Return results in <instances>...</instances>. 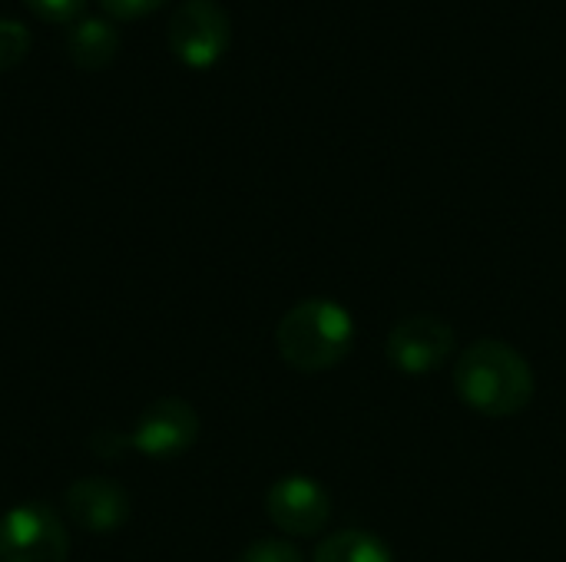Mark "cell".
Listing matches in <instances>:
<instances>
[{"instance_id":"cell-1","label":"cell","mask_w":566,"mask_h":562,"mask_svg":"<svg viewBox=\"0 0 566 562\" xmlns=\"http://www.w3.org/2000/svg\"><path fill=\"white\" fill-rule=\"evenodd\" d=\"M458 397L484 417H514L531 407L537 378L531 361L507 341L481 338L454 364Z\"/></svg>"},{"instance_id":"cell-2","label":"cell","mask_w":566,"mask_h":562,"mask_svg":"<svg viewBox=\"0 0 566 562\" xmlns=\"http://www.w3.org/2000/svg\"><path fill=\"white\" fill-rule=\"evenodd\" d=\"M355 318L332 298H305L289 308L275 328V348L282 361L302 374H322L338 368L355 348Z\"/></svg>"},{"instance_id":"cell-3","label":"cell","mask_w":566,"mask_h":562,"mask_svg":"<svg viewBox=\"0 0 566 562\" xmlns=\"http://www.w3.org/2000/svg\"><path fill=\"white\" fill-rule=\"evenodd\" d=\"M169 50L192 70L216 66L232 43V17L219 0H182L166 26Z\"/></svg>"},{"instance_id":"cell-4","label":"cell","mask_w":566,"mask_h":562,"mask_svg":"<svg viewBox=\"0 0 566 562\" xmlns=\"http://www.w3.org/2000/svg\"><path fill=\"white\" fill-rule=\"evenodd\" d=\"M70 533L46 503H20L0 517V562H66Z\"/></svg>"},{"instance_id":"cell-5","label":"cell","mask_w":566,"mask_h":562,"mask_svg":"<svg viewBox=\"0 0 566 562\" xmlns=\"http://www.w3.org/2000/svg\"><path fill=\"white\" fill-rule=\"evenodd\" d=\"M454 328L441 318V315H408L401 318L391 335H388V361L395 371L408 374V378H424L434 374L448 364V358L454 354Z\"/></svg>"},{"instance_id":"cell-6","label":"cell","mask_w":566,"mask_h":562,"mask_svg":"<svg viewBox=\"0 0 566 562\" xmlns=\"http://www.w3.org/2000/svg\"><path fill=\"white\" fill-rule=\"evenodd\" d=\"M129 437V447L149 460H176L199 437V414L182 397H159L139 417Z\"/></svg>"},{"instance_id":"cell-7","label":"cell","mask_w":566,"mask_h":562,"mask_svg":"<svg viewBox=\"0 0 566 562\" xmlns=\"http://www.w3.org/2000/svg\"><path fill=\"white\" fill-rule=\"evenodd\" d=\"M265 513L289 537H315L332 517V494L315 477L285 474L269 487Z\"/></svg>"},{"instance_id":"cell-8","label":"cell","mask_w":566,"mask_h":562,"mask_svg":"<svg viewBox=\"0 0 566 562\" xmlns=\"http://www.w3.org/2000/svg\"><path fill=\"white\" fill-rule=\"evenodd\" d=\"M63 507H66L70 520L93 537L116 533L133 513L129 494L106 477H83V480L70 484L63 494Z\"/></svg>"},{"instance_id":"cell-9","label":"cell","mask_w":566,"mask_h":562,"mask_svg":"<svg viewBox=\"0 0 566 562\" xmlns=\"http://www.w3.org/2000/svg\"><path fill=\"white\" fill-rule=\"evenodd\" d=\"M119 50V30L109 17H90L66 23V53L80 70H103Z\"/></svg>"},{"instance_id":"cell-10","label":"cell","mask_w":566,"mask_h":562,"mask_svg":"<svg viewBox=\"0 0 566 562\" xmlns=\"http://www.w3.org/2000/svg\"><path fill=\"white\" fill-rule=\"evenodd\" d=\"M312 562H395V553L368 530H338L318 543Z\"/></svg>"},{"instance_id":"cell-11","label":"cell","mask_w":566,"mask_h":562,"mask_svg":"<svg viewBox=\"0 0 566 562\" xmlns=\"http://www.w3.org/2000/svg\"><path fill=\"white\" fill-rule=\"evenodd\" d=\"M30 50V30L13 20V17H0V73L17 66Z\"/></svg>"},{"instance_id":"cell-12","label":"cell","mask_w":566,"mask_h":562,"mask_svg":"<svg viewBox=\"0 0 566 562\" xmlns=\"http://www.w3.org/2000/svg\"><path fill=\"white\" fill-rule=\"evenodd\" d=\"M239 562H305V556L289 540H259L239 556Z\"/></svg>"},{"instance_id":"cell-13","label":"cell","mask_w":566,"mask_h":562,"mask_svg":"<svg viewBox=\"0 0 566 562\" xmlns=\"http://www.w3.org/2000/svg\"><path fill=\"white\" fill-rule=\"evenodd\" d=\"M36 17L53 23H73L86 13V0H23Z\"/></svg>"},{"instance_id":"cell-14","label":"cell","mask_w":566,"mask_h":562,"mask_svg":"<svg viewBox=\"0 0 566 562\" xmlns=\"http://www.w3.org/2000/svg\"><path fill=\"white\" fill-rule=\"evenodd\" d=\"M96 3H99L103 13L113 17V20H139V17L159 10L166 0H96Z\"/></svg>"}]
</instances>
